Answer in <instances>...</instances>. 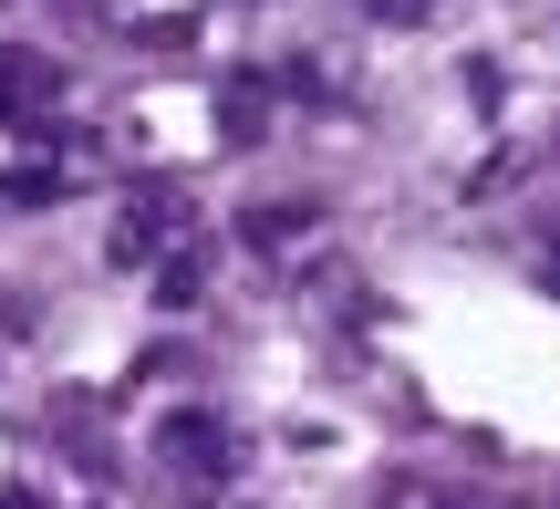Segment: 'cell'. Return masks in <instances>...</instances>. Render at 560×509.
Returning a JSON list of instances; mask_svg holds the SVG:
<instances>
[{"instance_id": "6da1fadb", "label": "cell", "mask_w": 560, "mask_h": 509, "mask_svg": "<svg viewBox=\"0 0 560 509\" xmlns=\"http://www.w3.org/2000/svg\"><path fill=\"white\" fill-rule=\"evenodd\" d=\"M0 509H42V499H32V489H11V499H0Z\"/></svg>"}]
</instances>
